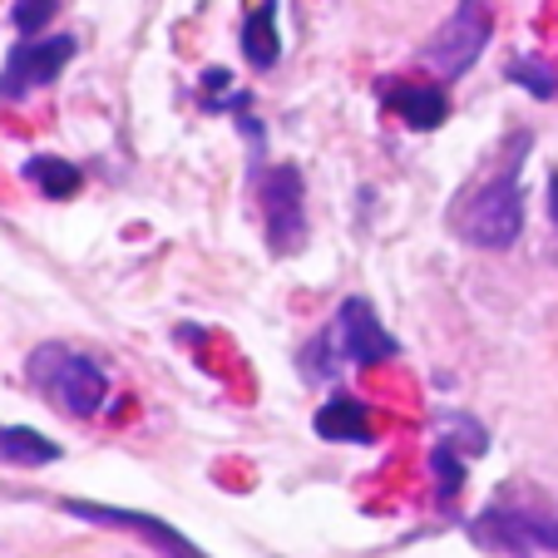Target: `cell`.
<instances>
[{
	"mask_svg": "<svg viewBox=\"0 0 558 558\" xmlns=\"http://www.w3.org/2000/svg\"><path fill=\"white\" fill-rule=\"evenodd\" d=\"M25 380L40 390L54 411L74 415V421H89V415L105 411L109 401V376L85 356V351H70L60 341H45L25 356Z\"/></svg>",
	"mask_w": 558,
	"mask_h": 558,
	"instance_id": "6da1fadb",
	"label": "cell"
},
{
	"mask_svg": "<svg viewBox=\"0 0 558 558\" xmlns=\"http://www.w3.org/2000/svg\"><path fill=\"white\" fill-rule=\"evenodd\" d=\"M470 538L485 548H505V554H554L558 558V524L529 509H485L470 519Z\"/></svg>",
	"mask_w": 558,
	"mask_h": 558,
	"instance_id": "52a82bcc",
	"label": "cell"
},
{
	"mask_svg": "<svg viewBox=\"0 0 558 558\" xmlns=\"http://www.w3.org/2000/svg\"><path fill=\"white\" fill-rule=\"evenodd\" d=\"M60 445L50 435L31 430V425H0V464H21V470H40V464L60 460Z\"/></svg>",
	"mask_w": 558,
	"mask_h": 558,
	"instance_id": "8fae6325",
	"label": "cell"
},
{
	"mask_svg": "<svg viewBox=\"0 0 558 558\" xmlns=\"http://www.w3.org/2000/svg\"><path fill=\"white\" fill-rule=\"evenodd\" d=\"M440 440L454 445L460 454H480L489 450V435L480 430V421H470V415H445L440 421Z\"/></svg>",
	"mask_w": 558,
	"mask_h": 558,
	"instance_id": "2e32d148",
	"label": "cell"
},
{
	"mask_svg": "<svg viewBox=\"0 0 558 558\" xmlns=\"http://www.w3.org/2000/svg\"><path fill=\"white\" fill-rule=\"evenodd\" d=\"M529 148V144H524ZM524 148L514 154L499 179H489L485 189L474 193L460 213V238L470 247H485V253H505L519 243L524 232V189H519V163H524Z\"/></svg>",
	"mask_w": 558,
	"mask_h": 558,
	"instance_id": "7a4b0ae2",
	"label": "cell"
},
{
	"mask_svg": "<svg viewBox=\"0 0 558 558\" xmlns=\"http://www.w3.org/2000/svg\"><path fill=\"white\" fill-rule=\"evenodd\" d=\"M312 430L322 440H337V445H371L376 440V425H371V411L356 401V396H331L322 411L312 415Z\"/></svg>",
	"mask_w": 558,
	"mask_h": 558,
	"instance_id": "30bf717a",
	"label": "cell"
},
{
	"mask_svg": "<svg viewBox=\"0 0 558 558\" xmlns=\"http://www.w3.org/2000/svg\"><path fill=\"white\" fill-rule=\"evenodd\" d=\"M327 341L337 347L341 366H356V371L386 366V361L401 356V341H396L386 327H380L376 306H371L366 296H347V302H341L337 322L327 327Z\"/></svg>",
	"mask_w": 558,
	"mask_h": 558,
	"instance_id": "5b68a950",
	"label": "cell"
},
{
	"mask_svg": "<svg viewBox=\"0 0 558 558\" xmlns=\"http://www.w3.org/2000/svg\"><path fill=\"white\" fill-rule=\"evenodd\" d=\"M60 509L74 519H89V524L129 529V534L148 538V548H158L163 558H208L198 544H189V534H179L173 524H163L158 514H144V509H114V505H95V499H60Z\"/></svg>",
	"mask_w": 558,
	"mask_h": 558,
	"instance_id": "ba28073f",
	"label": "cell"
},
{
	"mask_svg": "<svg viewBox=\"0 0 558 558\" xmlns=\"http://www.w3.org/2000/svg\"><path fill=\"white\" fill-rule=\"evenodd\" d=\"M430 474H435V505H445L450 509L454 505V495L464 489V464H460V450L454 445H435V454H430Z\"/></svg>",
	"mask_w": 558,
	"mask_h": 558,
	"instance_id": "9a60e30c",
	"label": "cell"
},
{
	"mask_svg": "<svg viewBox=\"0 0 558 558\" xmlns=\"http://www.w3.org/2000/svg\"><path fill=\"white\" fill-rule=\"evenodd\" d=\"M74 35H25L5 64H0V99H25L31 89H45L60 80V70L74 60Z\"/></svg>",
	"mask_w": 558,
	"mask_h": 558,
	"instance_id": "8992f818",
	"label": "cell"
},
{
	"mask_svg": "<svg viewBox=\"0 0 558 558\" xmlns=\"http://www.w3.org/2000/svg\"><path fill=\"white\" fill-rule=\"evenodd\" d=\"M54 11H60V0H15V5H11V25L21 35H40L45 25L54 21Z\"/></svg>",
	"mask_w": 558,
	"mask_h": 558,
	"instance_id": "e0dca14e",
	"label": "cell"
},
{
	"mask_svg": "<svg viewBox=\"0 0 558 558\" xmlns=\"http://www.w3.org/2000/svg\"><path fill=\"white\" fill-rule=\"evenodd\" d=\"M380 99H386L411 129H421V134H430V129H440L445 119H450V95H445L440 85L401 80V85H380Z\"/></svg>",
	"mask_w": 558,
	"mask_h": 558,
	"instance_id": "9c48e42d",
	"label": "cell"
},
{
	"mask_svg": "<svg viewBox=\"0 0 558 558\" xmlns=\"http://www.w3.org/2000/svg\"><path fill=\"white\" fill-rule=\"evenodd\" d=\"M263 218H267V247L277 257H292L306 247V183L296 163H272L263 173Z\"/></svg>",
	"mask_w": 558,
	"mask_h": 558,
	"instance_id": "277c9868",
	"label": "cell"
},
{
	"mask_svg": "<svg viewBox=\"0 0 558 558\" xmlns=\"http://www.w3.org/2000/svg\"><path fill=\"white\" fill-rule=\"evenodd\" d=\"M25 183H35V189L45 193V198H74L80 193V169H74L70 158H54V154H35L25 158Z\"/></svg>",
	"mask_w": 558,
	"mask_h": 558,
	"instance_id": "4fadbf2b",
	"label": "cell"
},
{
	"mask_svg": "<svg viewBox=\"0 0 558 558\" xmlns=\"http://www.w3.org/2000/svg\"><path fill=\"white\" fill-rule=\"evenodd\" d=\"M505 74H509V85L529 89L534 99H554V95H558V74H554V64H548V60H534V54H514Z\"/></svg>",
	"mask_w": 558,
	"mask_h": 558,
	"instance_id": "5bb4252c",
	"label": "cell"
},
{
	"mask_svg": "<svg viewBox=\"0 0 558 558\" xmlns=\"http://www.w3.org/2000/svg\"><path fill=\"white\" fill-rule=\"evenodd\" d=\"M203 89H228V70H208L203 74Z\"/></svg>",
	"mask_w": 558,
	"mask_h": 558,
	"instance_id": "ac0fdd59",
	"label": "cell"
},
{
	"mask_svg": "<svg viewBox=\"0 0 558 558\" xmlns=\"http://www.w3.org/2000/svg\"><path fill=\"white\" fill-rule=\"evenodd\" d=\"M548 213H554V222H558V169L548 173Z\"/></svg>",
	"mask_w": 558,
	"mask_h": 558,
	"instance_id": "d6986e66",
	"label": "cell"
},
{
	"mask_svg": "<svg viewBox=\"0 0 558 558\" xmlns=\"http://www.w3.org/2000/svg\"><path fill=\"white\" fill-rule=\"evenodd\" d=\"M243 54L253 70H272L282 60V40H277V0H263L243 21Z\"/></svg>",
	"mask_w": 558,
	"mask_h": 558,
	"instance_id": "7c38bea8",
	"label": "cell"
},
{
	"mask_svg": "<svg viewBox=\"0 0 558 558\" xmlns=\"http://www.w3.org/2000/svg\"><path fill=\"white\" fill-rule=\"evenodd\" d=\"M489 35H495V15H489L485 0H460L454 15L430 35V45L421 50V64L435 70L440 80H460V74L485 54Z\"/></svg>",
	"mask_w": 558,
	"mask_h": 558,
	"instance_id": "3957f363",
	"label": "cell"
}]
</instances>
